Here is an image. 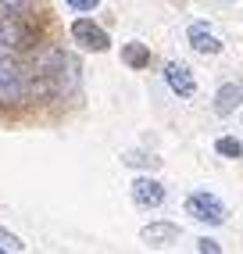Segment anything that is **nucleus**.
Here are the masks:
<instances>
[{"instance_id":"16","label":"nucleus","mask_w":243,"mask_h":254,"mask_svg":"<svg viewBox=\"0 0 243 254\" xmlns=\"http://www.w3.org/2000/svg\"><path fill=\"white\" fill-rule=\"evenodd\" d=\"M0 244H7L11 251H22V247H25V244L18 240V236H14V233H7V229H0Z\"/></svg>"},{"instance_id":"5","label":"nucleus","mask_w":243,"mask_h":254,"mask_svg":"<svg viewBox=\"0 0 243 254\" xmlns=\"http://www.w3.org/2000/svg\"><path fill=\"white\" fill-rule=\"evenodd\" d=\"M132 200L140 208H158L165 200V186L154 179V176H136L132 179Z\"/></svg>"},{"instance_id":"12","label":"nucleus","mask_w":243,"mask_h":254,"mask_svg":"<svg viewBox=\"0 0 243 254\" xmlns=\"http://www.w3.org/2000/svg\"><path fill=\"white\" fill-rule=\"evenodd\" d=\"M215 154L229 158V161H240V158H243V140H236V136H218V140H215Z\"/></svg>"},{"instance_id":"3","label":"nucleus","mask_w":243,"mask_h":254,"mask_svg":"<svg viewBox=\"0 0 243 254\" xmlns=\"http://www.w3.org/2000/svg\"><path fill=\"white\" fill-rule=\"evenodd\" d=\"M29 90V82L22 75V68L11 58H0V97L4 100H22Z\"/></svg>"},{"instance_id":"1","label":"nucleus","mask_w":243,"mask_h":254,"mask_svg":"<svg viewBox=\"0 0 243 254\" xmlns=\"http://www.w3.org/2000/svg\"><path fill=\"white\" fill-rule=\"evenodd\" d=\"M36 72L47 75L54 90H64V93L79 90V64H75L72 54H64V50H43L36 58Z\"/></svg>"},{"instance_id":"14","label":"nucleus","mask_w":243,"mask_h":254,"mask_svg":"<svg viewBox=\"0 0 243 254\" xmlns=\"http://www.w3.org/2000/svg\"><path fill=\"white\" fill-rule=\"evenodd\" d=\"M125 165H150V168H154V165H158V158H147L143 150H129V154H125Z\"/></svg>"},{"instance_id":"6","label":"nucleus","mask_w":243,"mask_h":254,"mask_svg":"<svg viewBox=\"0 0 243 254\" xmlns=\"http://www.w3.org/2000/svg\"><path fill=\"white\" fill-rule=\"evenodd\" d=\"M165 82L179 97H193V90H197V79H193V72H189L182 61H168L165 64Z\"/></svg>"},{"instance_id":"11","label":"nucleus","mask_w":243,"mask_h":254,"mask_svg":"<svg viewBox=\"0 0 243 254\" xmlns=\"http://www.w3.org/2000/svg\"><path fill=\"white\" fill-rule=\"evenodd\" d=\"M122 61H125L129 68H143V64L150 61V50L143 43H125L122 47Z\"/></svg>"},{"instance_id":"4","label":"nucleus","mask_w":243,"mask_h":254,"mask_svg":"<svg viewBox=\"0 0 243 254\" xmlns=\"http://www.w3.org/2000/svg\"><path fill=\"white\" fill-rule=\"evenodd\" d=\"M72 40H75L79 47H86V50H97V54L111 47L108 32H104L97 22H90V18H75V22H72Z\"/></svg>"},{"instance_id":"17","label":"nucleus","mask_w":243,"mask_h":254,"mask_svg":"<svg viewBox=\"0 0 243 254\" xmlns=\"http://www.w3.org/2000/svg\"><path fill=\"white\" fill-rule=\"evenodd\" d=\"M197 251H200V254H222V247H218L215 240H197Z\"/></svg>"},{"instance_id":"13","label":"nucleus","mask_w":243,"mask_h":254,"mask_svg":"<svg viewBox=\"0 0 243 254\" xmlns=\"http://www.w3.org/2000/svg\"><path fill=\"white\" fill-rule=\"evenodd\" d=\"M25 7H29V0H0V11H4V14H14V18H18Z\"/></svg>"},{"instance_id":"18","label":"nucleus","mask_w":243,"mask_h":254,"mask_svg":"<svg viewBox=\"0 0 243 254\" xmlns=\"http://www.w3.org/2000/svg\"><path fill=\"white\" fill-rule=\"evenodd\" d=\"M0 254H7V251H4V247H0Z\"/></svg>"},{"instance_id":"10","label":"nucleus","mask_w":243,"mask_h":254,"mask_svg":"<svg viewBox=\"0 0 243 254\" xmlns=\"http://www.w3.org/2000/svg\"><path fill=\"white\" fill-rule=\"evenodd\" d=\"M236 108H243V82H225L215 97V111L218 115H233Z\"/></svg>"},{"instance_id":"8","label":"nucleus","mask_w":243,"mask_h":254,"mask_svg":"<svg viewBox=\"0 0 243 254\" xmlns=\"http://www.w3.org/2000/svg\"><path fill=\"white\" fill-rule=\"evenodd\" d=\"M25 43H29V29L14 18V14L0 18V50H18Z\"/></svg>"},{"instance_id":"7","label":"nucleus","mask_w":243,"mask_h":254,"mask_svg":"<svg viewBox=\"0 0 243 254\" xmlns=\"http://www.w3.org/2000/svg\"><path fill=\"white\" fill-rule=\"evenodd\" d=\"M186 40H189V47H193L197 54H222V40H218L204 22H193V25H189V29H186Z\"/></svg>"},{"instance_id":"2","label":"nucleus","mask_w":243,"mask_h":254,"mask_svg":"<svg viewBox=\"0 0 243 254\" xmlns=\"http://www.w3.org/2000/svg\"><path fill=\"white\" fill-rule=\"evenodd\" d=\"M186 211H189V218H197V222H204V226H222L225 218H229V211H225V204L215 197V193H189V200H186Z\"/></svg>"},{"instance_id":"15","label":"nucleus","mask_w":243,"mask_h":254,"mask_svg":"<svg viewBox=\"0 0 243 254\" xmlns=\"http://www.w3.org/2000/svg\"><path fill=\"white\" fill-rule=\"evenodd\" d=\"M64 4L72 7V11H97L100 0H64Z\"/></svg>"},{"instance_id":"9","label":"nucleus","mask_w":243,"mask_h":254,"mask_svg":"<svg viewBox=\"0 0 243 254\" xmlns=\"http://www.w3.org/2000/svg\"><path fill=\"white\" fill-rule=\"evenodd\" d=\"M140 240L147 247H172V244L179 240V229L172 226V222H150V226L140 229Z\"/></svg>"}]
</instances>
